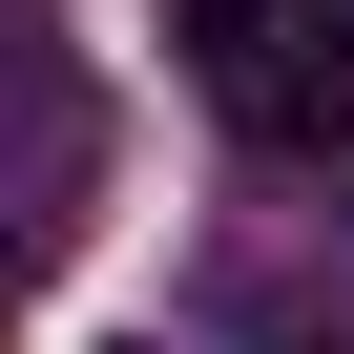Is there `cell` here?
Masks as SVG:
<instances>
[{
  "mask_svg": "<svg viewBox=\"0 0 354 354\" xmlns=\"http://www.w3.org/2000/svg\"><path fill=\"white\" fill-rule=\"evenodd\" d=\"M188 42H209L230 125H271V146H354V0H188Z\"/></svg>",
  "mask_w": 354,
  "mask_h": 354,
  "instance_id": "cell-1",
  "label": "cell"
}]
</instances>
